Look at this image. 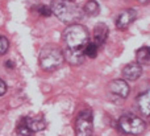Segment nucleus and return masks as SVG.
I'll use <instances>...</instances> for the list:
<instances>
[{"label":"nucleus","instance_id":"dca6fc26","mask_svg":"<svg viewBox=\"0 0 150 136\" xmlns=\"http://www.w3.org/2000/svg\"><path fill=\"white\" fill-rule=\"evenodd\" d=\"M37 11H38L40 15L45 16V17L52 15V11H50V8L47 7V5H38V7H37Z\"/></svg>","mask_w":150,"mask_h":136},{"label":"nucleus","instance_id":"ddd939ff","mask_svg":"<svg viewBox=\"0 0 150 136\" xmlns=\"http://www.w3.org/2000/svg\"><path fill=\"white\" fill-rule=\"evenodd\" d=\"M136 56H137V63L140 66L149 65L150 56H149V48L148 46H144V48H141V49H138Z\"/></svg>","mask_w":150,"mask_h":136},{"label":"nucleus","instance_id":"4468645a","mask_svg":"<svg viewBox=\"0 0 150 136\" xmlns=\"http://www.w3.org/2000/svg\"><path fill=\"white\" fill-rule=\"evenodd\" d=\"M83 53H84V57H90V58H95L96 56H98L99 53V46L95 44V42H91L88 41V44L86 45L84 50H83Z\"/></svg>","mask_w":150,"mask_h":136},{"label":"nucleus","instance_id":"0eeeda50","mask_svg":"<svg viewBox=\"0 0 150 136\" xmlns=\"http://www.w3.org/2000/svg\"><path fill=\"white\" fill-rule=\"evenodd\" d=\"M136 19H137V11L136 9L129 8V9L122 11L116 20V28L119 29V31H125V29L129 28L130 24H132Z\"/></svg>","mask_w":150,"mask_h":136},{"label":"nucleus","instance_id":"f03ea898","mask_svg":"<svg viewBox=\"0 0 150 136\" xmlns=\"http://www.w3.org/2000/svg\"><path fill=\"white\" fill-rule=\"evenodd\" d=\"M53 15H55L65 24H76L80 21L83 13L73 0H53L50 7Z\"/></svg>","mask_w":150,"mask_h":136},{"label":"nucleus","instance_id":"f8f14e48","mask_svg":"<svg viewBox=\"0 0 150 136\" xmlns=\"http://www.w3.org/2000/svg\"><path fill=\"white\" fill-rule=\"evenodd\" d=\"M83 12L87 16H90V17H95L100 12V7H99L96 0H88L84 4V7H83Z\"/></svg>","mask_w":150,"mask_h":136},{"label":"nucleus","instance_id":"2eb2a0df","mask_svg":"<svg viewBox=\"0 0 150 136\" xmlns=\"http://www.w3.org/2000/svg\"><path fill=\"white\" fill-rule=\"evenodd\" d=\"M8 46H9V42H8L7 37H4V36L0 34V56L4 54V53H7Z\"/></svg>","mask_w":150,"mask_h":136},{"label":"nucleus","instance_id":"a211bd4d","mask_svg":"<svg viewBox=\"0 0 150 136\" xmlns=\"http://www.w3.org/2000/svg\"><path fill=\"white\" fill-rule=\"evenodd\" d=\"M138 1H140L141 4H148V3H149V0H138Z\"/></svg>","mask_w":150,"mask_h":136},{"label":"nucleus","instance_id":"9b49d317","mask_svg":"<svg viewBox=\"0 0 150 136\" xmlns=\"http://www.w3.org/2000/svg\"><path fill=\"white\" fill-rule=\"evenodd\" d=\"M149 102H150L149 91H145L144 94H141L140 97H138V100H137L138 108H140V111L145 116H149V114H150V105H149Z\"/></svg>","mask_w":150,"mask_h":136},{"label":"nucleus","instance_id":"f3484780","mask_svg":"<svg viewBox=\"0 0 150 136\" xmlns=\"http://www.w3.org/2000/svg\"><path fill=\"white\" fill-rule=\"evenodd\" d=\"M5 91H7V85L4 83V81L0 79V95H4Z\"/></svg>","mask_w":150,"mask_h":136},{"label":"nucleus","instance_id":"39448f33","mask_svg":"<svg viewBox=\"0 0 150 136\" xmlns=\"http://www.w3.org/2000/svg\"><path fill=\"white\" fill-rule=\"evenodd\" d=\"M93 128L92 113L90 110H83L78 114L75 120V135L76 136H91Z\"/></svg>","mask_w":150,"mask_h":136},{"label":"nucleus","instance_id":"20e7f679","mask_svg":"<svg viewBox=\"0 0 150 136\" xmlns=\"http://www.w3.org/2000/svg\"><path fill=\"white\" fill-rule=\"evenodd\" d=\"M119 128L129 135H141L145 132L146 124L141 118L133 114H125L119 119Z\"/></svg>","mask_w":150,"mask_h":136},{"label":"nucleus","instance_id":"9d476101","mask_svg":"<svg viewBox=\"0 0 150 136\" xmlns=\"http://www.w3.org/2000/svg\"><path fill=\"white\" fill-rule=\"evenodd\" d=\"M23 120H24V123L26 124V127L30 130L32 134L42 131V130H45V127H46V123H45L42 119H38V118H23Z\"/></svg>","mask_w":150,"mask_h":136},{"label":"nucleus","instance_id":"6e6552de","mask_svg":"<svg viewBox=\"0 0 150 136\" xmlns=\"http://www.w3.org/2000/svg\"><path fill=\"white\" fill-rule=\"evenodd\" d=\"M142 74V66H140L137 62L128 63L124 69H122V78L127 81H137Z\"/></svg>","mask_w":150,"mask_h":136},{"label":"nucleus","instance_id":"423d86ee","mask_svg":"<svg viewBox=\"0 0 150 136\" xmlns=\"http://www.w3.org/2000/svg\"><path fill=\"white\" fill-rule=\"evenodd\" d=\"M109 94L120 100H124L129 94V86L124 79H115L109 83Z\"/></svg>","mask_w":150,"mask_h":136},{"label":"nucleus","instance_id":"f257e3e1","mask_svg":"<svg viewBox=\"0 0 150 136\" xmlns=\"http://www.w3.org/2000/svg\"><path fill=\"white\" fill-rule=\"evenodd\" d=\"M63 41H65V50H62L63 58L70 65H80L84 61V50L86 45L90 41V34L86 26L80 24L69 25L63 32Z\"/></svg>","mask_w":150,"mask_h":136},{"label":"nucleus","instance_id":"7ed1b4c3","mask_svg":"<svg viewBox=\"0 0 150 136\" xmlns=\"http://www.w3.org/2000/svg\"><path fill=\"white\" fill-rule=\"evenodd\" d=\"M65 62L63 53L54 45H46L40 53V65L45 71H54Z\"/></svg>","mask_w":150,"mask_h":136},{"label":"nucleus","instance_id":"1a4fd4ad","mask_svg":"<svg viewBox=\"0 0 150 136\" xmlns=\"http://www.w3.org/2000/svg\"><path fill=\"white\" fill-rule=\"evenodd\" d=\"M108 33H109V29H108V26H107V24L99 23L98 25L95 26V29H93V42L100 48L101 45L105 42L107 37H108Z\"/></svg>","mask_w":150,"mask_h":136}]
</instances>
